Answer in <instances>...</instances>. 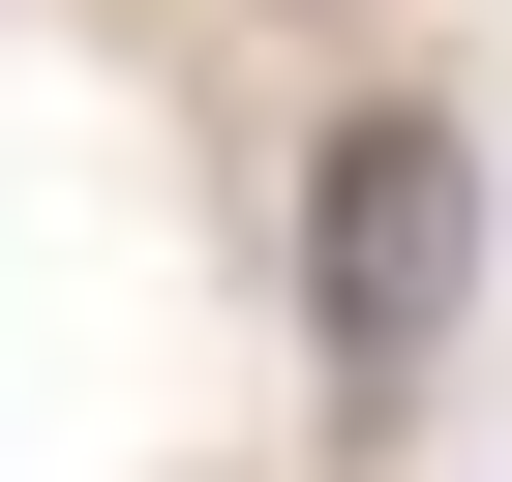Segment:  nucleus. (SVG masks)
Returning a JSON list of instances; mask_svg holds the SVG:
<instances>
[{
  "mask_svg": "<svg viewBox=\"0 0 512 482\" xmlns=\"http://www.w3.org/2000/svg\"><path fill=\"white\" fill-rule=\"evenodd\" d=\"M452 272H482V121L362 91V121L302 151V332H332V392H422V362H452Z\"/></svg>",
  "mask_w": 512,
  "mask_h": 482,
  "instance_id": "f257e3e1",
  "label": "nucleus"
}]
</instances>
